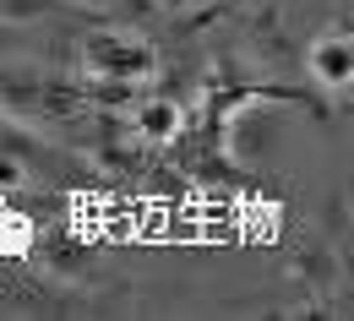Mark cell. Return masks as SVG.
Instances as JSON below:
<instances>
[{"label":"cell","mask_w":354,"mask_h":321,"mask_svg":"<svg viewBox=\"0 0 354 321\" xmlns=\"http://www.w3.org/2000/svg\"><path fill=\"white\" fill-rule=\"evenodd\" d=\"M77 60L93 82H115V88H131V82H147L158 71V49L147 39H136L126 28H93L77 44Z\"/></svg>","instance_id":"6da1fadb"},{"label":"cell","mask_w":354,"mask_h":321,"mask_svg":"<svg viewBox=\"0 0 354 321\" xmlns=\"http://www.w3.org/2000/svg\"><path fill=\"white\" fill-rule=\"evenodd\" d=\"M306 71L327 93H344L354 82V39L344 28H338V33H322V39L310 44V55H306Z\"/></svg>","instance_id":"7a4b0ae2"},{"label":"cell","mask_w":354,"mask_h":321,"mask_svg":"<svg viewBox=\"0 0 354 321\" xmlns=\"http://www.w3.org/2000/svg\"><path fill=\"white\" fill-rule=\"evenodd\" d=\"M131 126H136L142 142H175L180 126H185V115H180L175 98H142L136 115H131Z\"/></svg>","instance_id":"3957f363"},{"label":"cell","mask_w":354,"mask_h":321,"mask_svg":"<svg viewBox=\"0 0 354 321\" xmlns=\"http://www.w3.org/2000/svg\"><path fill=\"white\" fill-rule=\"evenodd\" d=\"M66 0H0V22H39V17H55Z\"/></svg>","instance_id":"277c9868"},{"label":"cell","mask_w":354,"mask_h":321,"mask_svg":"<svg viewBox=\"0 0 354 321\" xmlns=\"http://www.w3.org/2000/svg\"><path fill=\"white\" fill-rule=\"evenodd\" d=\"M22 180H28V169H22L17 158H6V153H0V191H6V185H22Z\"/></svg>","instance_id":"5b68a950"},{"label":"cell","mask_w":354,"mask_h":321,"mask_svg":"<svg viewBox=\"0 0 354 321\" xmlns=\"http://www.w3.org/2000/svg\"><path fill=\"white\" fill-rule=\"evenodd\" d=\"M77 6H104V0H77Z\"/></svg>","instance_id":"8992f818"}]
</instances>
